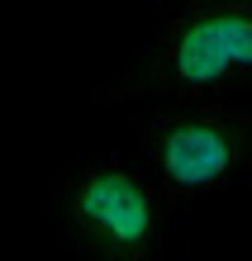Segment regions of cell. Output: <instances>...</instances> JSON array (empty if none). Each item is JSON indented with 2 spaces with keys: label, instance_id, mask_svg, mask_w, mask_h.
<instances>
[{
  "label": "cell",
  "instance_id": "obj_1",
  "mask_svg": "<svg viewBox=\"0 0 252 261\" xmlns=\"http://www.w3.org/2000/svg\"><path fill=\"white\" fill-rule=\"evenodd\" d=\"M90 100L138 119L195 100H252V0H176L148 38L90 86Z\"/></svg>",
  "mask_w": 252,
  "mask_h": 261
},
{
  "label": "cell",
  "instance_id": "obj_2",
  "mask_svg": "<svg viewBox=\"0 0 252 261\" xmlns=\"http://www.w3.org/2000/svg\"><path fill=\"white\" fill-rule=\"evenodd\" d=\"M171 209L176 199L138 152H81L43 195L48 228L72 261H171Z\"/></svg>",
  "mask_w": 252,
  "mask_h": 261
},
{
  "label": "cell",
  "instance_id": "obj_3",
  "mask_svg": "<svg viewBox=\"0 0 252 261\" xmlns=\"http://www.w3.org/2000/svg\"><path fill=\"white\" fill-rule=\"evenodd\" d=\"M133 152L176 204L252 186V100H195L129 119Z\"/></svg>",
  "mask_w": 252,
  "mask_h": 261
}]
</instances>
